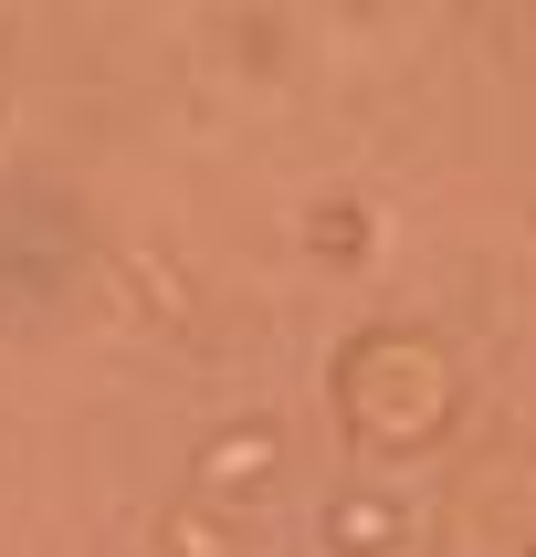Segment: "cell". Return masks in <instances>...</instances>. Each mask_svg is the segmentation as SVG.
Instances as JSON below:
<instances>
[]
</instances>
